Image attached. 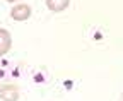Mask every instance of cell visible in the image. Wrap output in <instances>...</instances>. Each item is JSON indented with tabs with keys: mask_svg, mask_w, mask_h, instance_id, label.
<instances>
[{
	"mask_svg": "<svg viewBox=\"0 0 123 101\" xmlns=\"http://www.w3.org/2000/svg\"><path fill=\"white\" fill-rule=\"evenodd\" d=\"M0 98L4 101H17L19 99V89L14 84H2L0 86Z\"/></svg>",
	"mask_w": 123,
	"mask_h": 101,
	"instance_id": "cell-1",
	"label": "cell"
},
{
	"mask_svg": "<svg viewBox=\"0 0 123 101\" xmlns=\"http://www.w3.org/2000/svg\"><path fill=\"white\" fill-rule=\"evenodd\" d=\"M31 16V7L29 5H17L12 10V19L15 21H26Z\"/></svg>",
	"mask_w": 123,
	"mask_h": 101,
	"instance_id": "cell-2",
	"label": "cell"
},
{
	"mask_svg": "<svg viewBox=\"0 0 123 101\" xmlns=\"http://www.w3.org/2000/svg\"><path fill=\"white\" fill-rule=\"evenodd\" d=\"M10 43H12V39H10V33L5 31V29H0V57L5 55V53L9 51Z\"/></svg>",
	"mask_w": 123,
	"mask_h": 101,
	"instance_id": "cell-3",
	"label": "cell"
},
{
	"mask_svg": "<svg viewBox=\"0 0 123 101\" xmlns=\"http://www.w3.org/2000/svg\"><path fill=\"white\" fill-rule=\"evenodd\" d=\"M70 0H46V5H48L51 10L55 12H60V10H63L67 5H68Z\"/></svg>",
	"mask_w": 123,
	"mask_h": 101,
	"instance_id": "cell-4",
	"label": "cell"
},
{
	"mask_svg": "<svg viewBox=\"0 0 123 101\" xmlns=\"http://www.w3.org/2000/svg\"><path fill=\"white\" fill-rule=\"evenodd\" d=\"M7 2H15V0H7Z\"/></svg>",
	"mask_w": 123,
	"mask_h": 101,
	"instance_id": "cell-5",
	"label": "cell"
}]
</instances>
